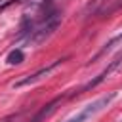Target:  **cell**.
Wrapping results in <instances>:
<instances>
[{
    "label": "cell",
    "instance_id": "obj_4",
    "mask_svg": "<svg viewBox=\"0 0 122 122\" xmlns=\"http://www.w3.org/2000/svg\"><path fill=\"white\" fill-rule=\"evenodd\" d=\"M61 65V59H57V61H53V63H50L48 67H42L40 71H36L34 74H29V76H25V78H21V80H17L15 84H13V88H23V86H29V84H34V82H38L42 76H46V74H50L55 67H59Z\"/></svg>",
    "mask_w": 122,
    "mask_h": 122
},
{
    "label": "cell",
    "instance_id": "obj_6",
    "mask_svg": "<svg viewBox=\"0 0 122 122\" xmlns=\"http://www.w3.org/2000/svg\"><path fill=\"white\" fill-rule=\"evenodd\" d=\"M120 44H122V32H120V34H116L114 38H111V40H109V42H107V44H105V46H103V48H101V50H99V51H97V53L93 55V59H92V61H95L97 57L105 55L107 51H111L112 48H116V46H120Z\"/></svg>",
    "mask_w": 122,
    "mask_h": 122
},
{
    "label": "cell",
    "instance_id": "obj_7",
    "mask_svg": "<svg viewBox=\"0 0 122 122\" xmlns=\"http://www.w3.org/2000/svg\"><path fill=\"white\" fill-rule=\"evenodd\" d=\"M23 61V51L21 50H11L10 53H8V63L10 65H17V63H21Z\"/></svg>",
    "mask_w": 122,
    "mask_h": 122
},
{
    "label": "cell",
    "instance_id": "obj_1",
    "mask_svg": "<svg viewBox=\"0 0 122 122\" xmlns=\"http://www.w3.org/2000/svg\"><path fill=\"white\" fill-rule=\"evenodd\" d=\"M59 19H61V15H59L57 10H53L51 6L42 4L38 13H34L32 17L27 15V17L23 19V25H21V36L27 38L29 42L38 44V42L46 40V38L57 29Z\"/></svg>",
    "mask_w": 122,
    "mask_h": 122
},
{
    "label": "cell",
    "instance_id": "obj_5",
    "mask_svg": "<svg viewBox=\"0 0 122 122\" xmlns=\"http://www.w3.org/2000/svg\"><path fill=\"white\" fill-rule=\"evenodd\" d=\"M118 6H122V0H92L88 4V11L105 15V13H111L112 10H116Z\"/></svg>",
    "mask_w": 122,
    "mask_h": 122
},
{
    "label": "cell",
    "instance_id": "obj_3",
    "mask_svg": "<svg viewBox=\"0 0 122 122\" xmlns=\"http://www.w3.org/2000/svg\"><path fill=\"white\" fill-rule=\"evenodd\" d=\"M118 67H122V53H118V55H116V57H114V59H112V61H111V63H109V65H107V67H105V69H103V71H101V72H99L95 78H92V80H90V82H88V84H86V86H84V88H82L78 93L88 92L90 88H95L99 82H103V80H105V78H107V76H109L112 71H116Z\"/></svg>",
    "mask_w": 122,
    "mask_h": 122
},
{
    "label": "cell",
    "instance_id": "obj_2",
    "mask_svg": "<svg viewBox=\"0 0 122 122\" xmlns=\"http://www.w3.org/2000/svg\"><path fill=\"white\" fill-rule=\"evenodd\" d=\"M116 99V92H111V93H107V95H101L99 99H95V101H92V103H88L84 109H80L74 116H71V118H67L65 122H86V120H90V118H93L97 112H101L103 109H107L112 101Z\"/></svg>",
    "mask_w": 122,
    "mask_h": 122
}]
</instances>
